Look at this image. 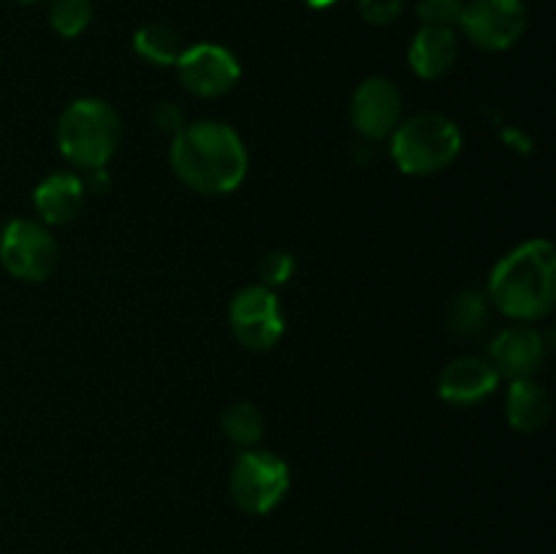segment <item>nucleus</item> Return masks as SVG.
<instances>
[{
    "label": "nucleus",
    "mask_w": 556,
    "mask_h": 554,
    "mask_svg": "<svg viewBox=\"0 0 556 554\" xmlns=\"http://www.w3.org/2000/svg\"><path fill=\"white\" fill-rule=\"evenodd\" d=\"M248 166L244 141L226 123H188L172 141L174 174L195 193H233L248 177Z\"/></svg>",
    "instance_id": "f257e3e1"
},
{
    "label": "nucleus",
    "mask_w": 556,
    "mask_h": 554,
    "mask_svg": "<svg viewBox=\"0 0 556 554\" xmlns=\"http://www.w3.org/2000/svg\"><path fill=\"white\" fill-rule=\"evenodd\" d=\"M489 302L505 318H546L556 302V255L548 239H527L497 261L489 277Z\"/></svg>",
    "instance_id": "f03ea898"
},
{
    "label": "nucleus",
    "mask_w": 556,
    "mask_h": 554,
    "mask_svg": "<svg viewBox=\"0 0 556 554\" xmlns=\"http://www.w3.org/2000/svg\"><path fill=\"white\" fill-rule=\"evenodd\" d=\"M123 139V125L112 103L76 98L58 119V147L76 168H106Z\"/></svg>",
    "instance_id": "7ed1b4c3"
},
{
    "label": "nucleus",
    "mask_w": 556,
    "mask_h": 554,
    "mask_svg": "<svg viewBox=\"0 0 556 554\" xmlns=\"http://www.w3.org/2000/svg\"><path fill=\"white\" fill-rule=\"evenodd\" d=\"M462 152V130L443 114H416L391 134V158L410 177H429L448 168Z\"/></svg>",
    "instance_id": "20e7f679"
},
{
    "label": "nucleus",
    "mask_w": 556,
    "mask_h": 554,
    "mask_svg": "<svg viewBox=\"0 0 556 554\" xmlns=\"http://www.w3.org/2000/svg\"><path fill=\"white\" fill-rule=\"evenodd\" d=\"M231 500L250 516H264L286 500L291 470L286 459L264 449H244L231 467Z\"/></svg>",
    "instance_id": "39448f33"
},
{
    "label": "nucleus",
    "mask_w": 556,
    "mask_h": 554,
    "mask_svg": "<svg viewBox=\"0 0 556 554\" xmlns=\"http://www.w3.org/2000/svg\"><path fill=\"white\" fill-rule=\"evenodd\" d=\"M58 239L43 223L20 217L0 231V264L16 280H47L58 269Z\"/></svg>",
    "instance_id": "423d86ee"
},
{
    "label": "nucleus",
    "mask_w": 556,
    "mask_h": 554,
    "mask_svg": "<svg viewBox=\"0 0 556 554\" xmlns=\"http://www.w3.org/2000/svg\"><path fill=\"white\" fill-rule=\"evenodd\" d=\"M228 324L233 337L248 351H269L282 340L286 331V315H282L280 299L275 288L244 286L233 293L228 304Z\"/></svg>",
    "instance_id": "0eeeda50"
},
{
    "label": "nucleus",
    "mask_w": 556,
    "mask_h": 554,
    "mask_svg": "<svg viewBox=\"0 0 556 554\" xmlns=\"http://www.w3.org/2000/svg\"><path fill=\"white\" fill-rule=\"evenodd\" d=\"M459 27L478 49L503 52L525 36L527 5L525 0H470Z\"/></svg>",
    "instance_id": "6e6552de"
},
{
    "label": "nucleus",
    "mask_w": 556,
    "mask_h": 554,
    "mask_svg": "<svg viewBox=\"0 0 556 554\" xmlns=\"http://www.w3.org/2000/svg\"><path fill=\"white\" fill-rule=\"evenodd\" d=\"M177 76L195 98H223L239 85L242 65L231 49L220 43H193L177 60Z\"/></svg>",
    "instance_id": "1a4fd4ad"
},
{
    "label": "nucleus",
    "mask_w": 556,
    "mask_h": 554,
    "mask_svg": "<svg viewBox=\"0 0 556 554\" xmlns=\"http://www.w3.org/2000/svg\"><path fill=\"white\" fill-rule=\"evenodd\" d=\"M353 128L367 141L389 139L402 123V92L386 76H369L351 98Z\"/></svg>",
    "instance_id": "9d476101"
},
{
    "label": "nucleus",
    "mask_w": 556,
    "mask_h": 554,
    "mask_svg": "<svg viewBox=\"0 0 556 554\" xmlns=\"http://www.w3.org/2000/svg\"><path fill=\"white\" fill-rule=\"evenodd\" d=\"M546 337L530 324L508 326L500 331L489 348V362L497 369L500 378L525 380L535 378L538 369L546 362Z\"/></svg>",
    "instance_id": "9b49d317"
},
{
    "label": "nucleus",
    "mask_w": 556,
    "mask_h": 554,
    "mask_svg": "<svg viewBox=\"0 0 556 554\" xmlns=\"http://www.w3.org/2000/svg\"><path fill=\"white\" fill-rule=\"evenodd\" d=\"M500 386L497 369L489 358L459 356L443 367L438 378L440 400L456 407H472L492 396Z\"/></svg>",
    "instance_id": "f8f14e48"
},
{
    "label": "nucleus",
    "mask_w": 556,
    "mask_h": 554,
    "mask_svg": "<svg viewBox=\"0 0 556 554\" xmlns=\"http://www.w3.org/2000/svg\"><path fill=\"white\" fill-rule=\"evenodd\" d=\"M85 196L87 190L79 174L58 172L38 182L36 193H33V204H36L43 226H65V223L79 217L81 206H85Z\"/></svg>",
    "instance_id": "ddd939ff"
},
{
    "label": "nucleus",
    "mask_w": 556,
    "mask_h": 554,
    "mask_svg": "<svg viewBox=\"0 0 556 554\" xmlns=\"http://www.w3.org/2000/svg\"><path fill=\"white\" fill-rule=\"evenodd\" d=\"M456 58H459V38L456 30H443V27H421L407 49L413 74L429 81L448 74Z\"/></svg>",
    "instance_id": "4468645a"
},
{
    "label": "nucleus",
    "mask_w": 556,
    "mask_h": 554,
    "mask_svg": "<svg viewBox=\"0 0 556 554\" xmlns=\"http://www.w3.org/2000/svg\"><path fill=\"white\" fill-rule=\"evenodd\" d=\"M505 416L516 432H541L552 418V396L535 378L510 380L505 396Z\"/></svg>",
    "instance_id": "2eb2a0df"
},
{
    "label": "nucleus",
    "mask_w": 556,
    "mask_h": 554,
    "mask_svg": "<svg viewBox=\"0 0 556 554\" xmlns=\"http://www.w3.org/2000/svg\"><path fill=\"white\" fill-rule=\"evenodd\" d=\"M489 313H492V302L486 293L465 288L445 307V326L454 337H476L486 329Z\"/></svg>",
    "instance_id": "dca6fc26"
},
{
    "label": "nucleus",
    "mask_w": 556,
    "mask_h": 554,
    "mask_svg": "<svg viewBox=\"0 0 556 554\" xmlns=\"http://www.w3.org/2000/svg\"><path fill=\"white\" fill-rule=\"evenodd\" d=\"M134 49L141 60H147V63L152 65H161L163 68V65H177L185 47L182 38H179V33L174 30V27L152 22V25H144L136 30Z\"/></svg>",
    "instance_id": "f3484780"
},
{
    "label": "nucleus",
    "mask_w": 556,
    "mask_h": 554,
    "mask_svg": "<svg viewBox=\"0 0 556 554\" xmlns=\"http://www.w3.org/2000/svg\"><path fill=\"white\" fill-rule=\"evenodd\" d=\"M264 416L253 402H231L220 416V429L239 449H255L264 438Z\"/></svg>",
    "instance_id": "a211bd4d"
},
{
    "label": "nucleus",
    "mask_w": 556,
    "mask_h": 554,
    "mask_svg": "<svg viewBox=\"0 0 556 554\" xmlns=\"http://www.w3.org/2000/svg\"><path fill=\"white\" fill-rule=\"evenodd\" d=\"M92 22V0H49V25L63 38H76Z\"/></svg>",
    "instance_id": "6ab92c4d"
},
{
    "label": "nucleus",
    "mask_w": 556,
    "mask_h": 554,
    "mask_svg": "<svg viewBox=\"0 0 556 554\" xmlns=\"http://www.w3.org/2000/svg\"><path fill=\"white\" fill-rule=\"evenodd\" d=\"M421 27H443L456 30L465 14V0H421L416 9Z\"/></svg>",
    "instance_id": "aec40b11"
},
{
    "label": "nucleus",
    "mask_w": 556,
    "mask_h": 554,
    "mask_svg": "<svg viewBox=\"0 0 556 554\" xmlns=\"http://www.w3.org/2000/svg\"><path fill=\"white\" fill-rule=\"evenodd\" d=\"M293 269H296V259H293L288 250H271V253H266L258 264L261 286L266 288L282 286V282L291 280Z\"/></svg>",
    "instance_id": "412c9836"
},
{
    "label": "nucleus",
    "mask_w": 556,
    "mask_h": 554,
    "mask_svg": "<svg viewBox=\"0 0 556 554\" xmlns=\"http://www.w3.org/2000/svg\"><path fill=\"white\" fill-rule=\"evenodd\" d=\"M405 3L407 0H358V11H362V16L369 25L383 27L400 20Z\"/></svg>",
    "instance_id": "4be33fe9"
},
{
    "label": "nucleus",
    "mask_w": 556,
    "mask_h": 554,
    "mask_svg": "<svg viewBox=\"0 0 556 554\" xmlns=\"http://www.w3.org/2000/svg\"><path fill=\"white\" fill-rule=\"evenodd\" d=\"M152 123L161 134L177 136L179 130L188 125V117H185V109L174 101H161L155 109H152Z\"/></svg>",
    "instance_id": "5701e85b"
},
{
    "label": "nucleus",
    "mask_w": 556,
    "mask_h": 554,
    "mask_svg": "<svg viewBox=\"0 0 556 554\" xmlns=\"http://www.w3.org/2000/svg\"><path fill=\"white\" fill-rule=\"evenodd\" d=\"M81 182H85V190H90V193H106L112 177H109L106 168H90L87 177H81Z\"/></svg>",
    "instance_id": "b1692460"
},
{
    "label": "nucleus",
    "mask_w": 556,
    "mask_h": 554,
    "mask_svg": "<svg viewBox=\"0 0 556 554\" xmlns=\"http://www.w3.org/2000/svg\"><path fill=\"white\" fill-rule=\"evenodd\" d=\"M304 3H307L309 9H318V11H324V9H331V5H334L337 0H304Z\"/></svg>",
    "instance_id": "393cba45"
},
{
    "label": "nucleus",
    "mask_w": 556,
    "mask_h": 554,
    "mask_svg": "<svg viewBox=\"0 0 556 554\" xmlns=\"http://www.w3.org/2000/svg\"><path fill=\"white\" fill-rule=\"evenodd\" d=\"M20 3H36V0H20Z\"/></svg>",
    "instance_id": "a878e982"
}]
</instances>
